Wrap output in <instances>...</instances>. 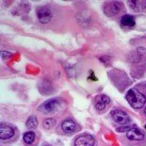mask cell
Wrapping results in <instances>:
<instances>
[{
  "label": "cell",
  "mask_w": 146,
  "mask_h": 146,
  "mask_svg": "<svg viewBox=\"0 0 146 146\" xmlns=\"http://www.w3.org/2000/svg\"><path fill=\"white\" fill-rule=\"evenodd\" d=\"M121 24H122V26L125 27H135L136 22L133 16L125 14V15H123L122 17V19H121Z\"/></svg>",
  "instance_id": "obj_11"
},
{
  "label": "cell",
  "mask_w": 146,
  "mask_h": 146,
  "mask_svg": "<svg viewBox=\"0 0 146 146\" xmlns=\"http://www.w3.org/2000/svg\"><path fill=\"white\" fill-rule=\"evenodd\" d=\"M55 125H56V120L53 119V118H47L42 123V125L45 129H50L53 126H55Z\"/></svg>",
  "instance_id": "obj_15"
},
{
  "label": "cell",
  "mask_w": 146,
  "mask_h": 146,
  "mask_svg": "<svg viewBox=\"0 0 146 146\" xmlns=\"http://www.w3.org/2000/svg\"><path fill=\"white\" fill-rule=\"evenodd\" d=\"M61 128H62V130L65 133H67V134H71V133H74V131H76V125L73 120L67 119L62 123V125H61Z\"/></svg>",
  "instance_id": "obj_10"
},
{
  "label": "cell",
  "mask_w": 146,
  "mask_h": 146,
  "mask_svg": "<svg viewBox=\"0 0 146 146\" xmlns=\"http://www.w3.org/2000/svg\"><path fill=\"white\" fill-rule=\"evenodd\" d=\"M37 17H38V19L41 23L47 24L51 21L53 14L47 7L42 6V7H39L37 9Z\"/></svg>",
  "instance_id": "obj_4"
},
{
  "label": "cell",
  "mask_w": 146,
  "mask_h": 146,
  "mask_svg": "<svg viewBox=\"0 0 146 146\" xmlns=\"http://www.w3.org/2000/svg\"><path fill=\"white\" fill-rule=\"evenodd\" d=\"M144 113L146 114V108H145V110H144Z\"/></svg>",
  "instance_id": "obj_17"
},
{
  "label": "cell",
  "mask_w": 146,
  "mask_h": 146,
  "mask_svg": "<svg viewBox=\"0 0 146 146\" xmlns=\"http://www.w3.org/2000/svg\"><path fill=\"white\" fill-rule=\"evenodd\" d=\"M23 139H24V141L26 142V143L31 144L32 142L34 141V139H35V133L32 132V131L26 132L24 134Z\"/></svg>",
  "instance_id": "obj_14"
},
{
  "label": "cell",
  "mask_w": 146,
  "mask_h": 146,
  "mask_svg": "<svg viewBox=\"0 0 146 146\" xmlns=\"http://www.w3.org/2000/svg\"><path fill=\"white\" fill-rule=\"evenodd\" d=\"M60 108V102L57 99H50L45 101L39 107V110L43 113H55Z\"/></svg>",
  "instance_id": "obj_2"
},
{
  "label": "cell",
  "mask_w": 146,
  "mask_h": 146,
  "mask_svg": "<svg viewBox=\"0 0 146 146\" xmlns=\"http://www.w3.org/2000/svg\"><path fill=\"white\" fill-rule=\"evenodd\" d=\"M103 10L107 16H114L122 10V3L118 1H108L104 4Z\"/></svg>",
  "instance_id": "obj_3"
},
{
  "label": "cell",
  "mask_w": 146,
  "mask_h": 146,
  "mask_svg": "<svg viewBox=\"0 0 146 146\" xmlns=\"http://www.w3.org/2000/svg\"><path fill=\"white\" fill-rule=\"evenodd\" d=\"M126 137L130 141H142L144 139L143 133L137 127H133V128L128 130L126 133Z\"/></svg>",
  "instance_id": "obj_7"
},
{
  "label": "cell",
  "mask_w": 146,
  "mask_h": 146,
  "mask_svg": "<svg viewBox=\"0 0 146 146\" xmlns=\"http://www.w3.org/2000/svg\"><path fill=\"white\" fill-rule=\"evenodd\" d=\"M125 98L127 102H128V104L131 106L133 108H136V110L141 108L146 103V97L144 96V94H141V92L136 88L130 89L129 91L127 92Z\"/></svg>",
  "instance_id": "obj_1"
},
{
  "label": "cell",
  "mask_w": 146,
  "mask_h": 146,
  "mask_svg": "<svg viewBox=\"0 0 146 146\" xmlns=\"http://www.w3.org/2000/svg\"><path fill=\"white\" fill-rule=\"evenodd\" d=\"M111 117L115 122L121 125H125L130 122V117L128 114L121 110H114L111 111Z\"/></svg>",
  "instance_id": "obj_5"
},
{
  "label": "cell",
  "mask_w": 146,
  "mask_h": 146,
  "mask_svg": "<svg viewBox=\"0 0 146 146\" xmlns=\"http://www.w3.org/2000/svg\"><path fill=\"white\" fill-rule=\"evenodd\" d=\"M110 103V99L107 95H99L95 100V108L98 110H103Z\"/></svg>",
  "instance_id": "obj_8"
},
{
  "label": "cell",
  "mask_w": 146,
  "mask_h": 146,
  "mask_svg": "<svg viewBox=\"0 0 146 146\" xmlns=\"http://www.w3.org/2000/svg\"><path fill=\"white\" fill-rule=\"evenodd\" d=\"M38 125H39V123H38V120H37L36 116H30L26 123V126L29 129H35L36 127L38 126Z\"/></svg>",
  "instance_id": "obj_13"
},
{
  "label": "cell",
  "mask_w": 146,
  "mask_h": 146,
  "mask_svg": "<svg viewBox=\"0 0 146 146\" xmlns=\"http://www.w3.org/2000/svg\"><path fill=\"white\" fill-rule=\"evenodd\" d=\"M95 143V139L92 135L86 134L78 137L76 141H74V146H94Z\"/></svg>",
  "instance_id": "obj_6"
},
{
  "label": "cell",
  "mask_w": 146,
  "mask_h": 146,
  "mask_svg": "<svg viewBox=\"0 0 146 146\" xmlns=\"http://www.w3.org/2000/svg\"><path fill=\"white\" fill-rule=\"evenodd\" d=\"M14 131L11 126L7 125H1L0 126V139H9L13 137Z\"/></svg>",
  "instance_id": "obj_9"
},
{
  "label": "cell",
  "mask_w": 146,
  "mask_h": 146,
  "mask_svg": "<svg viewBox=\"0 0 146 146\" xmlns=\"http://www.w3.org/2000/svg\"><path fill=\"white\" fill-rule=\"evenodd\" d=\"M128 4L130 5V8L132 10H134L135 11H142L146 8V1H138V0H135V1H128Z\"/></svg>",
  "instance_id": "obj_12"
},
{
  "label": "cell",
  "mask_w": 146,
  "mask_h": 146,
  "mask_svg": "<svg viewBox=\"0 0 146 146\" xmlns=\"http://www.w3.org/2000/svg\"><path fill=\"white\" fill-rule=\"evenodd\" d=\"M12 54L10 52H8V51H2L1 52V57L3 60H7V58H9L10 57H11Z\"/></svg>",
  "instance_id": "obj_16"
}]
</instances>
